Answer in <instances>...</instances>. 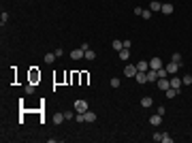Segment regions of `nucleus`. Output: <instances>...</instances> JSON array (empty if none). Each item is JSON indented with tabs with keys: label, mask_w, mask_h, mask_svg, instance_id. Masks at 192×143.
Returning a JSON list of instances; mask_svg holds the SVG:
<instances>
[{
	"label": "nucleus",
	"mask_w": 192,
	"mask_h": 143,
	"mask_svg": "<svg viewBox=\"0 0 192 143\" xmlns=\"http://www.w3.org/2000/svg\"><path fill=\"white\" fill-rule=\"evenodd\" d=\"M88 109H90V105H88L85 98H77L75 101V113H85Z\"/></svg>",
	"instance_id": "obj_1"
},
{
	"label": "nucleus",
	"mask_w": 192,
	"mask_h": 143,
	"mask_svg": "<svg viewBox=\"0 0 192 143\" xmlns=\"http://www.w3.org/2000/svg\"><path fill=\"white\" fill-rule=\"evenodd\" d=\"M164 68H166V73H169V75H175V73H177V70L181 68V64H177V62H173V60H171V62H169V64H166Z\"/></svg>",
	"instance_id": "obj_2"
},
{
	"label": "nucleus",
	"mask_w": 192,
	"mask_h": 143,
	"mask_svg": "<svg viewBox=\"0 0 192 143\" xmlns=\"http://www.w3.org/2000/svg\"><path fill=\"white\" fill-rule=\"evenodd\" d=\"M137 73H139V70H137V64H126V66H124V75H126V77H135Z\"/></svg>",
	"instance_id": "obj_3"
},
{
	"label": "nucleus",
	"mask_w": 192,
	"mask_h": 143,
	"mask_svg": "<svg viewBox=\"0 0 192 143\" xmlns=\"http://www.w3.org/2000/svg\"><path fill=\"white\" fill-rule=\"evenodd\" d=\"M156 83H158V90H162V92H166V90L171 88V83H169V79H166V77H160Z\"/></svg>",
	"instance_id": "obj_4"
},
{
	"label": "nucleus",
	"mask_w": 192,
	"mask_h": 143,
	"mask_svg": "<svg viewBox=\"0 0 192 143\" xmlns=\"http://www.w3.org/2000/svg\"><path fill=\"white\" fill-rule=\"evenodd\" d=\"M150 62V68H154V70H158V68H162V60L158 58V56H154L152 60H147Z\"/></svg>",
	"instance_id": "obj_5"
},
{
	"label": "nucleus",
	"mask_w": 192,
	"mask_h": 143,
	"mask_svg": "<svg viewBox=\"0 0 192 143\" xmlns=\"http://www.w3.org/2000/svg\"><path fill=\"white\" fill-rule=\"evenodd\" d=\"M81 58H85V51L81 49V47H79V49H73V51H70V60H81Z\"/></svg>",
	"instance_id": "obj_6"
},
{
	"label": "nucleus",
	"mask_w": 192,
	"mask_h": 143,
	"mask_svg": "<svg viewBox=\"0 0 192 143\" xmlns=\"http://www.w3.org/2000/svg\"><path fill=\"white\" fill-rule=\"evenodd\" d=\"M145 75H147V83H156V81H158V70L150 68V70H147Z\"/></svg>",
	"instance_id": "obj_7"
},
{
	"label": "nucleus",
	"mask_w": 192,
	"mask_h": 143,
	"mask_svg": "<svg viewBox=\"0 0 192 143\" xmlns=\"http://www.w3.org/2000/svg\"><path fill=\"white\" fill-rule=\"evenodd\" d=\"M169 83H171V88H175V90H181V79L179 77H175V75H171V79H169Z\"/></svg>",
	"instance_id": "obj_8"
},
{
	"label": "nucleus",
	"mask_w": 192,
	"mask_h": 143,
	"mask_svg": "<svg viewBox=\"0 0 192 143\" xmlns=\"http://www.w3.org/2000/svg\"><path fill=\"white\" fill-rule=\"evenodd\" d=\"M137 70H141V73H147V70H150V62L139 60V62H137Z\"/></svg>",
	"instance_id": "obj_9"
},
{
	"label": "nucleus",
	"mask_w": 192,
	"mask_h": 143,
	"mask_svg": "<svg viewBox=\"0 0 192 143\" xmlns=\"http://www.w3.org/2000/svg\"><path fill=\"white\" fill-rule=\"evenodd\" d=\"M150 124H152V126H160V124H162V115H160V113H154V115L150 117Z\"/></svg>",
	"instance_id": "obj_10"
},
{
	"label": "nucleus",
	"mask_w": 192,
	"mask_h": 143,
	"mask_svg": "<svg viewBox=\"0 0 192 143\" xmlns=\"http://www.w3.org/2000/svg\"><path fill=\"white\" fill-rule=\"evenodd\" d=\"M152 105H154L152 96H143V98H141V107H143V109H150Z\"/></svg>",
	"instance_id": "obj_11"
},
{
	"label": "nucleus",
	"mask_w": 192,
	"mask_h": 143,
	"mask_svg": "<svg viewBox=\"0 0 192 143\" xmlns=\"http://www.w3.org/2000/svg\"><path fill=\"white\" fill-rule=\"evenodd\" d=\"M83 120H85V122H90V124H92V122H96V113L88 109V111L83 113Z\"/></svg>",
	"instance_id": "obj_12"
},
{
	"label": "nucleus",
	"mask_w": 192,
	"mask_h": 143,
	"mask_svg": "<svg viewBox=\"0 0 192 143\" xmlns=\"http://www.w3.org/2000/svg\"><path fill=\"white\" fill-rule=\"evenodd\" d=\"M117 56H119V60H122V62H126V60L130 58V51L124 47V49H119V51H117Z\"/></svg>",
	"instance_id": "obj_13"
},
{
	"label": "nucleus",
	"mask_w": 192,
	"mask_h": 143,
	"mask_svg": "<svg viewBox=\"0 0 192 143\" xmlns=\"http://www.w3.org/2000/svg\"><path fill=\"white\" fill-rule=\"evenodd\" d=\"M135 79H137V83H141V85H143V83H147V75H145V73H141V70L135 75Z\"/></svg>",
	"instance_id": "obj_14"
},
{
	"label": "nucleus",
	"mask_w": 192,
	"mask_h": 143,
	"mask_svg": "<svg viewBox=\"0 0 192 143\" xmlns=\"http://www.w3.org/2000/svg\"><path fill=\"white\" fill-rule=\"evenodd\" d=\"M56 58H58V56H56L54 51H49V54H45V58H43V60H45V64H54V60H56Z\"/></svg>",
	"instance_id": "obj_15"
},
{
	"label": "nucleus",
	"mask_w": 192,
	"mask_h": 143,
	"mask_svg": "<svg viewBox=\"0 0 192 143\" xmlns=\"http://www.w3.org/2000/svg\"><path fill=\"white\" fill-rule=\"evenodd\" d=\"M160 9H162V5L158 2V0H152V2H150V11H152V13H156V11H160Z\"/></svg>",
	"instance_id": "obj_16"
},
{
	"label": "nucleus",
	"mask_w": 192,
	"mask_h": 143,
	"mask_svg": "<svg viewBox=\"0 0 192 143\" xmlns=\"http://www.w3.org/2000/svg\"><path fill=\"white\" fill-rule=\"evenodd\" d=\"M111 47H113L115 51H119V49H124V41H117V39H115V41H111Z\"/></svg>",
	"instance_id": "obj_17"
},
{
	"label": "nucleus",
	"mask_w": 192,
	"mask_h": 143,
	"mask_svg": "<svg viewBox=\"0 0 192 143\" xmlns=\"http://www.w3.org/2000/svg\"><path fill=\"white\" fill-rule=\"evenodd\" d=\"M179 92H181V90H175V88H169V90H166L164 94H166V98H175V96H177Z\"/></svg>",
	"instance_id": "obj_18"
},
{
	"label": "nucleus",
	"mask_w": 192,
	"mask_h": 143,
	"mask_svg": "<svg viewBox=\"0 0 192 143\" xmlns=\"http://www.w3.org/2000/svg\"><path fill=\"white\" fill-rule=\"evenodd\" d=\"M164 15H171L173 13V5H169V2H166V5H162V9H160Z\"/></svg>",
	"instance_id": "obj_19"
},
{
	"label": "nucleus",
	"mask_w": 192,
	"mask_h": 143,
	"mask_svg": "<svg viewBox=\"0 0 192 143\" xmlns=\"http://www.w3.org/2000/svg\"><path fill=\"white\" fill-rule=\"evenodd\" d=\"M171 60H173V62H177V64H184V58H181V54H179V51H175V54L171 56Z\"/></svg>",
	"instance_id": "obj_20"
},
{
	"label": "nucleus",
	"mask_w": 192,
	"mask_h": 143,
	"mask_svg": "<svg viewBox=\"0 0 192 143\" xmlns=\"http://www.w3.org/2000/svg\"><path fill=\"white\" fill-rule=\"evenodd\" d=\"M64 120H66V117H64V113H56V115H54V122H56V124H62Z\"/></svg>",
	"instance_id": "obj_21"
},
{
	"label": "nucleus",
	"mask_w": 192,
	"mask_h": 143,
	"mask_svg": "<svg viewBox=\"0 0 192 143\" xmlns=\"http://www.w3.org/2000/svg\"><path fill=\"white\" fill-rule=\"evenodd\" d=\"M152 15H154V13H152L150 9H143V11H141V17H143V19H152Z\"/></svg>",
	"instance_id": "obj_22"
},
{
	"label": "nucleus",
	"mask_w": 192,
	"mask_h": 143,
	"mask_svg": "<svg viewBox=\"0 0 192 143\" xmlns=\"http://www.w3.org/2000/svg\"><path fill=\"white\" fill-rule=\"evenodd\" d=\"M119 83H122V81H119V77H111V81H109L111 88H119Z\"/></svg>",
	"instance_id": "obj_23"
},
{
	"label": "nucleus",
	"mask_w": 192,
	"mask_h": 143,
	"mask_svg": "<svg viewBox=\"0 0 192 143\" xmlns=\"http://www.w3.org/2000/svg\"><path fill=\"white\" fill-rule=\"evenodd\" d=\"M181 83H184V85H190V83H192V75H184V77H181Z\"/></svg>",
	"instance_id": "obj_24"
},
{
	"label": "nucleus",
	"mask_w": 192,
	"mask_h": 143,
	"mask_svg": "<svg viewBox=\"0 0 192 143\" xmlns=\"http://www.w3.org/2000/svg\"><path fill=\"white\" fill-rule=\"evenodd\" d=\"M162 143H173V137L166 135V132H162Z\"/></svg>",
	"instance_id": "obj_25"
},
{
	"label": "nucleus",
	"mask_w": 192,
	"mask_h": 143,
	"mask_svg": "<svg viewBox=\"0 0 192 143\" xmlns=\"http://www.w3.org/2000/svg\"><path fill=\"white\" fill-rule=\"evenodd\" d=\"M152 139H154L156 143H160V141H162V132H158V130H156V132L152 135Z\"/></svg>",
	"instance_id": "obj_26"
},
{
	"label": "nucleus",
	"mask_w": 192,
	"mask_h": 143,
	"mask_svg": "<svg viewBox=\"0 0 192 143\" xmlns=\"http://www.w3.org/2000/svg\"><path fill=\"white\" fill-rule=\"evenodd\" d=\"M7 21H9V13H5V11H2V15H0V23H2V26H5Z\"/></svg>",
	"instance_id": "obj_27"
},
{
	"label": "nucleus",
	"mask_w": 192,
	"mask_h": 143,
	"mask_svg": "<svg viewBox=\"0 0 192 143\" xmlns=\"http://www.w3.org/2000/svg\"><path fill=\"white\" fill-rule=\"evenodd\" d=\"M94 58H96V54H94L92 49H88V51H85V60H94Z\"/></svg>",
	"instance_id": "obj_28"
},
{
	"label": "nucleus",
	"mask_w": 192,
	"mask_h": 143,
	"mask_svg": "<svg viewBox=\"0 0 192 143\" xmlns=\"http://www.w3.org/2000/svg\"><path fill=\"white\" fill-rule=\"evenodd\" d=\"M26 94H34V83H32V81L26 85Z\"/></svg>",
	"instance_id": "obj_29"
},
{
	"label": "nucleus",
	"mask_w": 192,
	"mask_h": 143,
	"mask_svg": "<svg viewBox=\"0 0 192 143\" xmlns=\"http://www.w3.org/2000/svg\"><path fill=\"white\" fill-rule=\"evenodd\" d=\"M64 117H66V120H73L75 113H73V111H64Z\"/></svg>",
	"instance_id": "obj_30"
},
{
	"label": "nucleus",
	"mask_w": 192,
	"mask_h": 143,
	"mask_svg": "<svg viewBox=\"0 0 192 143\" xmlns=\"http://www.w3.org/2000/svg\"><path fill=\"white\" fill-rule=\"evenodd\" d=\"M75 122H85L83 120V113H75Z\"/></svg>",
	"instance_id": "obj_31"
},
{
	"label": "nucleus",
	"mask_w": 192,
	"mask_h": 143,
	"mask_svg": "<svg viewBox=\"0 0 192 143\" xmlns=\"http://www.w3.org/2000/svg\"><path fill=\"white\" fill-rule=\"evenodd\" d=\"M124 47H126V49H130V47H132V41H130V39H124Z\"/></svg>",
	"instance_id": "obj_32"
},
{
	"label": "nucleus",
	"mask_w": 192,
	"mask_h": 143,
	"mask_svg": "<svg viewBox=\"0 0 192 143\" xmlns=\"http://www.w3.org/2000/svg\"><path fill=\"white\" fill-rule=\"evenodd\" d=\"M158 113H160V115H164V113H166V107H164V105H160V107H158Z\"/></svg>",
	"instance_id": "obj_33"
}]
</instances>
